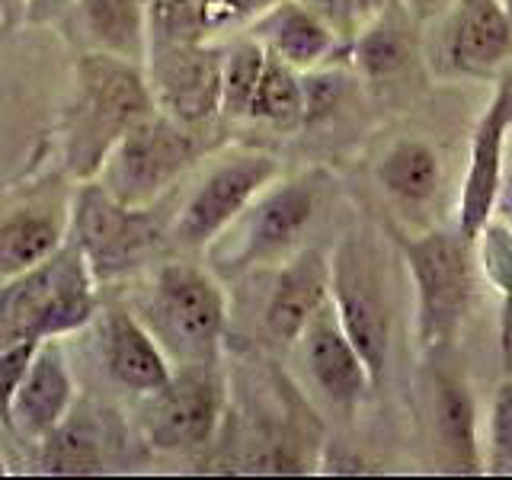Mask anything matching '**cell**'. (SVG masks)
Wrapping results in <instances>:
<instances>
[{
	"mask_svg": "<svg viewBox=\"0 0 512 480\" xmlns=\"http://www.w3.org/2000/svg\"><path fill=\"white\" fill-rule=\"evenodd\" d=\"M157 112L141 64L106 52L74 61L71 93L61 112V160L74 180H96L119 138Z\"/></svg>",
	"mask_w": 512,
	"mask_h": 480,
	"instance_id": "6da1fadb",
	"label": "cell"
},
{
	"mask_svg": "<svg viewBox=\"0 0 512 480\" xmlns=\"http://www.w3.org/2000/svg\"><path fill=\"white\" fill-rule=\"evenodd\" d=\"M388 234L410 272L413 340L423 356H439L458 340L464 320L474 308V240H468L458 228H432L423 234L388 228Z\"/></svg>",
	"mask_w": 512,
	"mask_h": 480,
	"instance_id": "7a4b0ae2",
	"label": "cell"
},
{
	"mask_svg": "<svg viewBox=\"0 0 512 480\" xmlns=\"http://www.w3.org/2000/svg\"><path fill=\"white\" fill-rule=\"evenodd\" d=\"M96 314V276L77 247H64L39 266L0 285V349L20 340H61Z\"/></svg>",
	"mask_w": 512,
	"mask_h": 480,
	"instance_id": "3957f363",
	"label": "cell"
},
{
	"mask_svg": "<svg viewBox=\"0 0 512 480\" xmlns=\"http://www.w3.org/2000/svg\"><path fill=\"white\" fill-rule=\"evenodd\" d=\"M320 202V180L314 173L295 176V180L272 183L256 196L244 215H240L208 253L218 269L244 272L263 263H276L285 253L298 247L301 234L314 221Z\"/></svg>",
	"mask_w": 512,
	"mask_h": 480,
	"instance_id": "277c9868",
	"label": "cell"
},
{
	"mask_svg": "<svg viewBox=\"0 0 512 480\" xmlns=\"http://www.w3.org/2000/svg\"><path fill=\"white\" fill-rule=\"evenodd\" d=\"M202 154L192 128L154 112L119 138L96 173L112 199L132 208H151Z\"/></svg>",
	"mask_w": 512,
	"mask_h": 480,
	"instance_id": "5b68a950",
	"label": "cell"
},
{
	"mask_svg": "<svg viewBox=\"0 0 512 480\" xmlns=\"http://www.w3.org/2000/svg\"><path fill=\"white\" fill-rule=\"evenodd\" d=\"M154 240L157 228L151 208L122 205L96 180L77 186L68 212V244L80 250L96 282L135 272L151 253Z\"/></svg>",
	"mask_w": 512,
	"mask_h": 480,
	"instance_id": "8992f818",
	"label": "cell"
},
{
	"mask_svg": "<svg viewBox=\"0 0 512 480\" xmlns=\"http://www.w3.org/2000/svg\"><path fill=\"white\" fill-rule=\"evenodd\" d=\"M330 304L378 384L391 352V301L384 266L368 240L343 237L336 244L330 256Z\"/></svg>",
	"mask_w": 512,
	"mask_h": 480,
	"instance_id": "52a82bcc",
	"label": "cell"
},
{
	"mask_svg": "<svg viewBox=\"0 0 512 480\" xmlns=\"http://www.w3.org/2000/svg\"><path fill=\"white\" fill-rule=\"evenodd\" d=\"M148 311L160 340L189 362H215L218 340L228 324L224 298L212 272L192 263H164L154 276Z\"/></svg>",
	"mask_w": 512,
	"mask_h": 480,
	"instance_id": "ba28073f",
	"label": "cell"
},
{
	"mask_svg": "<svg viewBox=\"0 0 512 480\" xmlns=\"http://www.w3.org/2000/svg\"><path fill=\"white\" fill-rule=\"evenodd\" d=\"M276 180L279 160L272 154L240 151L228 157L192 189L173 221V240L186 250H208V244H215L244 215V208Z\"/></svg>",
	"mask_w": 512,
	"mask_h": 480,
	"instance_id": "9c48e42d",
	"label": "cell"
},
{
	"mask_svg": "<svg viewBox=\"0 0 512 480\" xmlns=\"http://www.w3.org/2000/svg\"><path fill=\"white\" fill-rule=\"evenodd\" d=\"M221 58L212 42L151 48L144 61L157 109L186 128H202L221 116Z\"/></svg>",
	"mask_w": 512,
	"mask_h": 480,
	"instance_id": "30bf717a",
	"label": "cell"
},
{
	"mask_svg": "<svg viewBox=\"0 0 512 480\" xmlns=\"http://www.w3.org/2000/svg\"><path fill=\"white\" fill-rule=\"evenodd\" d=\"M512 135V71L496 77L493 93L480 112L471 132L468 164H464L458 205H455V228L474 240L477 231L496 215L500 186L506 173V144Z\"/></svg>",
	"mask_w": 512,
	"mask_h": 480,
	"instance_id": "8fae6325",
	"label": "cell"
},
{
	"mask_svg": "<svg viewBox=\"0 0 512 480\" xmlns=\"http://www.w3.org/2000/svg\"><path fill=\"white\" fill-rule=\"evenodd\" d=\"M208 365L212 362H192L183 375H173L144 400V439L160 452H189L215 436L221 420V384Z\"/></svg>",
	"mask_w": 512,
	"mask_h": 480,
	"instance_id": "7c38bea8",
	"label": "cell"
},
{
	"mask_svg": "<svg viewBox=\"0 0 512 480\" xmlns=\"http://www.w3.org/2000/svg\"><path fill=\"white\" fill-rule=\"evenodd\" d=\"M442 36V68L452 77H500L512 61L506 0H452Z\"/></svg>",
	"mask_w": 512,
	"mask_h": 480,
	"instance_id": "4fadbf2b",
	"label": "cell"
},
{
	"mask_svg": "<svg viewBox=\"0 0 512 480\" xmlns=\"http://www.w3.org/2000/svg\"><path fill=\"white\" fill-rule=\"evenodd\" d=\"M298 343H301V359L314 381V388L324 394L333 407L356 413L362 400L372 394L375 378L368 372L356 343L346 336L330 301L311 317V324L304 327Z\"/></svg>",
	"mask_w": 512,
	"mask_h": 480,
	"instance_id": "5bb4252c",
	"label": "cell"
},
{
	"mask_svg": "<svg viewBox=\"0 0 512 480\" xmlns=\"http://www.w3.org/2000/svg\"><path fill=\"white\" fill-rule=\"evenodd\" d=\"M74 400L77 384L68 356H64L58 340H42L29 362L26 378L10 400L7 429H13L23 442H42L68 420Z\"/></svg>",
	"mask_w": 512,
	"mask_h": 480,
	"instance_id": "9a60e30c",
	"label": "cell"
},
{
	"mask_svg": "<svg viewBox=\"0 0 512 480\" xmlns=\"http://www.w3.org/2000/svg\"><path fill=\"white\" fill-rule=\"evenodd\" d=\"M247 36L301 74L324 68L340 48V32L304 0H272L247 23Z\"/></svg>",
	"mask_w": 512,
	"mask_h": 480,
	"instance_id": "2e32d148",
	"label": "cell"
},
{
	"mask_svg": "<svg viewBox=\"0 0 512 480\" xmlns=\"http://www.w3.org/2000/svg\"><path fill=\"white\" fill-rule=\"evenodd\" d=\"M330 301V256L301 250L279 269L263 311V327L276 343H295L311 317Z\"/></svg>",
	"mask_w": 512,
	"mask_h": 480,
	"instance_id": "e0dca14e",
	"label": "cell"
},
{
	"mask_svg": "<svg viewBox=\"0 0 512 480\" xmlns=\"http://www.w3.org/2000/svg\"><path fill=\"white\" fill-rule=\"evenodd\" d=\"M432 432L442 471L480 474L484 458L477 445V407L471 388L458 372L436 368L432 375Z\"/></svg>",
	"mask_w": 512,
	"mask_h": 480,
	"instance_id": "ac0fdd59",
	"label": "cell"
},
{
	"mask_svg": "<svg viewBox=\"0 0 512 480\" xmlns=\"http://www.w3.org/2000/svg\"><path fill=\"white\" fill-rule=\"evenodd\" d=\"M416 16L404 0H384L368 20L352 32L349 58L368 80H391L416 58Z\"/></svg>",
	"mask_w": 512,
	"mask_h": 480,
	"instance_id": "d6986e66",
	"label": "cell"
},
{
	"mask_svg": "<svg viewBox=\"0 0 512 480\" xmlns=\"http://www.w3.org/2000/svg\"><path fill=\"white\" fill-rule=\"evenodd\" d=\"M106 368L116 384L135 394H154L173 378V368L157 336L128 311L106 317Z\"/></svg>",
	"mask_w": 512,
	"mask_h": 480,
	"instance_id": "ffe728a7",
	"label": "cell"
},
{
	"mask_svg": "<svg viewBox=\"0 0 512 480\" xmlns=\"http://www.w3.org/2000/svg\"><path fill=\"white\" fill-rule=\"evenodd\" d=\"M74 10L93 52L116 55L144 68L148 61L144 0H74Z\"/></svg>",
	"mask_w": 512,
	"mask_h": 480,
	"instance_id": "44dd1931",
	"label": "cell"
},
{
	"mask_svg": "<svg viewBox=\"0 0 512 480\" xmlns=\"http://www.w3.org/2000/svg\"><path fill=\"white\" fill-rule=\"evenodd\" d=\"M375 176L391 202L404 208H426L442 189V160L429 141L400 138L381 154Z\"/></svg>",
	"mask_w": 512,
	"mask_h": 480,
	"instance_id": "7402d4cb",
	"label": "cell"
},
{
	"mask_svg": "<svg viewBox=\"0 0 512 480\" xmlns=\"http://www.w3.org/2000/svg\"><path fill=\"white\" fill-rule=\"evenodd\" d=\"M68 240V224H61L45 208H16L0 218V279L20 276L58 253Z\"/></svg>",
	"mask_w": 512,
	"mask_h": 480,
	"instance_id": "603a6c76",
	"label": "cell"
},
{
	"mask_svg": "<svg viewBox=\"0 0 512 480\" xmlns=\"http://www.w3.org/2000/svg\"><path fill=\"white\" fill-rule=\"evenodd\" d=\"M42 471L45 474H106V439L93 416L68 413L52 436L42 442Z\"/></svg>",
	"mask_w": 512,
	"mask_h": 480,
	"instance_id": "cb8c5ba5",
	"label": "cell"
},
{
	"mask_svg": "<svg viewBox=\"0 0 512 480\" xmlns=\"http://www.w3.org/2000/svg\"><path fill=\"white\" fill-rule=\"evenodd\" d=\"M250 119L266 122L279 132H298L304 128V87H301V71L282 58L266 52V64L260 74V84L253 93Z\"/></svg>",
	"mask_w": 512,
	"mask_h": 480,
	"instance_id": "d4e9b609",
	"label": "cell"
},
{
	"mask_svg": "<svg viewBox=\"0 0 512 480\" xmlns=\"http://www.w3.org/2000/svg\"><path fill=\"white\" fill-rule=\"evenodd\" d=\"M266 64V48L253 36L237 39L221 58V119H250L253 93Z\"/></svg>",
	"mask_w": 512,
	"mask_h": 480,
	"instance_id": "484cf974",
	"label": "cell"
},
{
	"mask_svg": "<svg viewBox=\"0 0 512 480\" xmlns=\"http://www.w3.org/2000/svg\"><path fill=\"white\" fill-rule=\"evenodd\" d=\"M144 20H148V52L164 45L208 42V26L202 0H144Z\"/></svg>",
	"mask_w": 512,
	"mask_h": 480,
	"instance_id": "4316f807",
	"label": "cell"
},
{
	"mask_svg": "<svg viewBox=\"0 0 512 480\" xmlns=\"http://www.w3.org/2000/svg\"><path fill=\"white\" fill-rule=\"evenodd\" d=\"M474 260L484 282L496 295L512 292V224L503 215H493L474 237Z\"/></svg>",
	"mask_w": 512,
	"mask_h": 480,
	"instance_id": "83f0119b",
	"label": "cell"
},
{
	"mask_svg": "<svg viewBox=\"0 0 512 480\" xmlns=\"http://www.w3.org/2000/svg\"><path fill=\"white\" fill-rule=\"evenodd\" d=\"M484 471L512 477V375L500 381L490 394L487 407V442H484Z\"/></svg>",
	"mask_w": 512,
	"mask_h": 480,
	"instance_id": "f1b7e54d",
	"label": "cell"
},
{
	"mask_svg": "<svg viewBox=\"0 0 512 480\" xmlns=\"http://www.w3.org/2000/svg\"><path fill=\"white\" fill-rule=\"evenodd\" d=\"M301 87H304V125L327 119L336 106L343 103L346 96V77L340 71H327V68H314L301 74Z\"/></svg>",
	"mask_w": 512,
	"mask_h": 480,
	"instance_id": "f546056e",
	"label": "cell"
},
{
	"mask_svg": "<svg viewBox=\"0 0 512 480\" xmlns=\"http://www.w3.org/2000/svg\"><path fill=\"white\" fill-rule=\"evenodd\" d=\"M39 340H20V343H10L0 349V423L7 426V416H10V400L20 388V381L29 372V362L36 356Z\"/></svg>",
	"mask_w": 512,
	"mask_h": 480,
	"instance_id": "4dcf8cb0",
	"label": "cell"
},
{
	"mask_svg": "<svg viewBox=\"0 0 512 480\" xmlns=\"http://www.w3.org/2000/svg\"><path fill=\"white\" fill-rule=\"evenodd\" d=\"M304 4L314 7L343 36L346 29L356 32L368 16L384 4V0H304Z\"/></svg>",
	"mask_w": 512,
	"mask_h": 480,
	"instance_id": "1f68e13d",
	"label": "cell"
},
{
	"mask_svg": "<svg viewBox=\"0 0 512 480\" xmlns=\"http://www.w3.org/2000/svg\"><path fill=\"white\" fill-rule=\"evenodd\" d=\"M272 0H202V13H205V26L208 36L221 32L234 23H250L256 13L266 10Z\"/></svg>",
	"mask_w": 512,
	"mask_h": 480,
	"instance_id": "d6a6232c",
	"label": "cell"
},
{
	"mask_svg": "<svg viewBox=\"0 0 512 480\" xmlns=\"http://www.w3.org/2000/svg\"><path fill=\"white\" fill-rule=\"evenodd\" d=\"M500 356L506 365V375H512V292L503 295L500 308Z\"/></svg>",
	"mask_w": 512,
	"mask_h": 480,
	"instance_id": "836d02e7",
	"label": "cell"
},
{
	"mask_svg": "<svg viewBox=\"0 0 512 480\" xmlns=\"http://www.w3.org/2000/svg\"><path fill=\"white\" fill-rule=\"evenodd\" d=\"M404 4L410 7V13L416 16V20L423 23V20H436V16H442L452 0H404Z\"/></svg>",
	"mask_w": 512,
	"mask_h": 480,
	"instance_id": "e575fe53",
	"label": "cell"
},
{
	"mask_svg": "<svg viewBox=\"0 0 512 480\" xmlns=\"http://www.w3.org/2000/svg\"><path fill=\"white\" fill-rule=\"evenodd\" d=\"M29 13V0H0V26H13Z\"/></svg>",
	"mask_w": 512,
	"mask_h": 480,
	"instance_id": "d590c367",
	"label": "cell"
},
{
	"mask_svg": "<svg viewBox=\"0 0 512 480\" xmlns=\"http://www.w3.org/2000/svg\"><path fill=\"white\" fill-rule=\"evenodd\" d=\"M496 215H503L512 224V164H506L503 186H500V202H496Z\"/></svg>",
	"mask_w": 512,
	"mask_h": 480,
	"instance_id": "8d00e7d4",
	"label": "cell"
},
{
	"mask_svg": "<svg viewBox=\"0 0 512 480\" xmlns=\"http://www.w3.org/2000/svg\"><path fill=\"white\" fill-rule=\"evenodd\" d=\"M42 4H52V0H29V13H32V7H42Z\"/></svg>",
	"mask_w": 512,
	"mask_h": 480,
	"instance_id": "74e56055",
	"label": "cell"
},
{
	"mask_svg": "<svg viewBox=\"0 0 512 480\" xmlns=\"http://www.w3.org/2000/svg\"><path fill=\"white\" fill-rule=\"evenodd\" d=\"M4 474H10V468H7V461L0 458V477H4Z\"/></svg>",
	"mask_w": 512,
	"mask_h": 480,
	"instance_id": "f35d334b",
	"label": "cell"
},
{
	"mask_svg": "<svg viewBox=\"0 0 512 480\" xmlns=\"http://www.w3.org/2000/svg\"><path fill=\"white\" fill-rule=\"evenodd\" d=\"M506 7H509V13H512V0H506Z\"/></svg>",
	"mask_w": 512,
	"mask_h": 480,
	"instance_id": "ab89813d",
	"label": "cell"
}]
</instances>
